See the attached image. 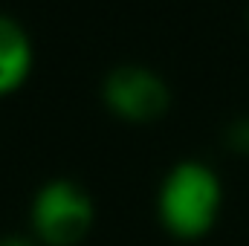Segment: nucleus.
I'll list each match as a JSON object with an SVG mask.
<instances>
[{"instance_id": "f257e3e1", "label": "nucleus", "mask_w": 249, "mask_h": 246, "mask_svg": "<svg viewBox=\"0 0 249 246\" xmlns=\"http://www.w3.org/2000/svg\"><path fill=\"white\" fill-rule=\"evenodd\" d=\"M223 188L217 174L197 159L177 162L160 185V220L162 226L180 238V241H197L209 235L220 214Z\"/></svg>"}, {"instance_id": "f03ea898", "label": "nucleus", "mask_w": 249, "mask_h": 246, "mask_svg": "<svg viewBox=\"0 0 249 246\" xmlns=\"http://www.w3.org/2000/svg\"><path fill=\"white\" fill-rule=\"evenodd\" d=\"M93 200L72 180L41 185L32 200V232L47 246H72L93 226Z\"/></svg>"}, {"instance_id": "7ed1b4c3", "label": "nucleus", "mask_w": 249, "mask_h": 246, "mask_svg": "<svg viewBox=\"0 0 249 246\" xmlns=\"http://www.w3.org/2000/svg\"><path fill=\"white\" fill-rule=\"evenodd\" d=\"M102 99L127 122H154L171 105V90L165 78L145 64H119L102 81Z\"/></svg>"}, {"instance_id": "20e7f679", "label": "nucleus", "mask_w": 249, "mask_h": 246, "mask_svg": "<svg viewBox=\"0 0 249 246\" xmlns=\"http://www.w3.org/2000/svg\"><path fill=\"white\" fill-rule=\"evenodd\" d=\"M32 58L35 50L26 26L18 18L0 12V96L15 93L29 78Z\"/></svg>"}, {"instance_id": "39448f33", "label": "nucleus", "mask_w": 249, "mask_h": 246, "mask_svg": "<svg viewBox=\"0 0 249 246\" xmlns=\"http://www.w3.org/2000/svg\"><path fill=\"white\" fill-rule=\"evenodd\" d=\"M226 142L229 148H235L238 154H249V116H241L229 124L226 130Z\"/></svg>"}, {"instance_id": "423d86ee", "label": "nucleus", "mask_w": 249, "mask_h": 246, "mask_svg": "<svg viewBox=\"0 0 249 246\" xmlns=\"http://www.w3.org/2000/svg\"><path fill=\"white\" fill-rule=\"evenodd\" d=\"M0 246H32L26 238H18V235H9V238H3Z\"/></svg>"}]
</instances>
